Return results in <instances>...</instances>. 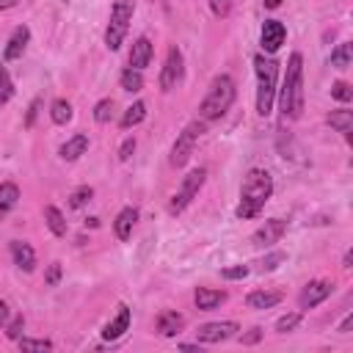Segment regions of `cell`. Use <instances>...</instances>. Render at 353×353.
Returning <instances> with one entry per match:
<instances>
[{"label":"cell","mask_w":353,"mask_h":353,"mask_svg":"<svg viewBox=\"0 0 353 353\" xmlns=\"http://www.w3.org/2000/svg\"><path fill=\"white\" fill-rule=\"evenodd\" d=\"M276 102H279L281 121L301 119L303 113V55L301 52H290L281 85L276 88Z\"/></svg>","instance_id":"cell-1"},{"label":"cell","mask_w":353,"mask_h":353,"mask_svg":"<svg viewBox=\"0 0 353 353\" xmlns=\"http://www.w3.org/2000/svg\"><path fill=\"white\" fill-rule=\"evenodd\" d=\"M270 196H273V176H270V171H265L259 165L248 168L245 176H243V185H240V204H237L234 215L240 221L256 218Z\"/></svg>","instance_id":"cell-2"},{"label":"cell","mask_w":353,"mask_h":353,"mask_svg":"<svg viewBox=\"0 0 353 353\" xmlns=\"http://www.w3.org/2000/svg\"><path fill=\"white\" fill-rule=\"evenodd\" d=\"M234 97H237V85H234L232 74H226V72L223 74H215L212 83H210V88H207V94H204V99L199 102V121L210 124V121L223 119L226 110L232 108Z\"/></svg>","instance_id":"cell-3"},{"label":"cell","mask_w":353,"mask_h":353,"mask_svg":"<svg viewBox=\"0 0 353 353\" xmlns=\"http://www.w3.org/2000/svg\"><path fill=\"white\" fill-rule=\"evenodd\" d=\"M254 74H256V113L265 119L276 102V83H279V61L273 55L256 52L254 55Z\"/></svg>","instance_id":"cell-4"},{"label":"cell","mask_w":353,"mask_h":353,"mask_svg":"<svg viewBox=\"0 0 353 353\" xmlns=\"http://www.w3.org/2000/svg\"><path fill=\"white\" fill-rule=\"evenodd\" d=\"M132 14H135V3L132 0H116L113 8H110V19H108V28H105V47L108 50H119L124 44V36L130 30V22H132Z\"/></svg>","instance_id":"cell-5"},{"label":"cell","mask_w":353,"mask_h":353,"mask_svg":"<svg viewBox=\"0 0 353 353\" xmlns=\"http://www.w3.org/2000/svg\"><path fill=\"white\" fill-rule=\"evenodd\" d=\"M204 182H207V168L199 165V168L188 171V174L182 176L176 193H174L171 201H168V212H171V215H182V212L193 204V199L199 196V190L204 188Z\"/></svg>","instance_id":"cell-6"},{"label":"cell","mask_w":353,"mask_h":353,"mask_svg":"<svg viewBox=\"0 0 353 353\" xmlns=\"http://www.w3.org/2000/svg\"><path fill=\"white\" fill-rule=\"evenodd\" d=\"M204 127H207L204 121L193 119V121L185 124V130L176 135V141H174V146H171V154H168V163H171L174 168H182V165L190 160V154H193L199 138L204 135Z\"/></svg>","instance_id":"cell-7"},{"label":"cell","mask_w":353,"mask_h":353,"mask_svg":"<svg viewBox=\"0 0 353 353\" xmlns=\"http://www.w3.org/2000/svg\"><path fill=\"white\" fill-rule=\"evenodd\" d=\"M182 80H185V55H182L179 47H168L165 61H163V69H160V91L168 94Z\"/></svg>","instance_id":"cell-8"},{"label":"cell","mask_w":353,"mask_h":353,"mask_svg":"<svg viewBox=\"0 0 353 353\" xmlns=\"http://www.w3.org/2000/svg\"><path fill=\"white\" fill-rule=\"evenodd\" d=\"M240 323L234 320H218V323H204L196 331V342L199 345H215V342H226L232 336H237Z\"/></svg>","instance_id":"cell-9"},{"label":"cell","mask_w":353,"mask_h":353,"mask_svg":"<svg viewBox=\"0 0 353 353\" xmlns=\"http://www.w3.org/2000/svg\"><path fill=\"white\" fill-rule=\"evenodd\" d=\"M331 292H334V281H331V279H312V281L301 290V295H298V306H301V312L320 306Z\"/></svg>","instance_id":"cell-10"},{"label":"cell","mask_w":353,"mask_h":353,"mask_svg":"<svg viewBox=\"0 0 353 353\" xmlns=\"http://www.w3.org/2000/svg\"><path fill=\"white\" fill-rule=\"evenodd\" d=\"M284 41H287V28H284V22H279V19H265V22H262V30H259L262 52H265V55H276Z\"/></svg>","instance_id":"cell-11"},{"label":"cell","mask_w":353,"mask_h":353,"mask_svg":"<svg viewBox=\"0 0 353 353\" xmlns=\"http://www.w3.org/2000/svg\"><path fill=\"white\" fill-rule=\"evenodd\" d=\"M284 232H287V221H281V218H268L262 226H256V232L251 234V243H254L256 248H270L273 243H279V240L284 237Z\"/></svg>","instance_id":"cell-12"},{"label":"cell","mask_w":353,"mask_h":353,"mask_svg":"<svg viewBox=\"0 0 353 353\" xmlns=\"http://www.w3.org/2000/svg\"><path fill=\"white\" fill-rule=\"evenodd\" d=\"M130 323H132V312H130V306H127V303H119L116 317H113L110 323H105V328H102V339H105V342H116V339H121V336L130 331Z\"/></svg>","instance_id":"cell-13"},{"label":"cell","mask_w":353,"mask_h":353,"mask_svg":"<svg viewBox=\"0 0 353 353\" xmlns=\"http://www.w3.org/2000/svg\"><path fill=\"white\" fill-rule=\"evenodd\" d=\"M28 41H30V28H28V25H17V28L11 30V36H8L6 47H3V63L22 58V52H25Z\"/></svg>","instance_id":"cell-14"},{"label":"cell","mask_w":353,"mask_h":353,"mask_svg":"<svg viewBox=\"0 0 353 353\" xmlns=\"http://www.w3.org/2000/svg\"><path fill=\"white\" fill-rule=\"evenodd\" d=\"M152 55H154V47H152V41H149V36H138V39L132 41V47H130L127 61H130L132 69H141V72H143V69L152 63Z\"/></svg>","instance_id":"cell-15"},{"label":"cell","mask_w":353,"mask_h":353,"mask_svg":"<svg viewBox=\"0 0 353 353\" xmlns=\"http://www.w3.org/2000/svg\"><path fill=\"white\" fill-rule=\"evenodd\" d=\"M8 251H11V259H14V265H17L19 270L30 273V270L36 268V251H33L30 243H25V240H11V243H8Z\"/></svg>","instance_id":"cell-16"},{"label":"cell","mask_w":353,"mask_h":353,"mask_svg":"<svg viewBox=\"0 0 353 353\" xmlns=\"http://www.w3.org/2000/svg\"><path fill=\"white\" fill-rule=\"evenodd\" d=\"M325 124H328L331 130H336L347 143L353 141V138H350V132H353V110H347V108H336V110H331V113L325 116Z\"/></svg>","instance_id":"cell-17"},{"label":"cell","mask_w":353,"mask_h":353,"mask_svg":"<svg viewBox=\"0 0 353 353\" xmlns=\"http://www.w3.org/2000/svg\"><path fill=\"white\" fill-rule=\"evenodd\" d=\"M223 301H226V292H223V290L196 287V292H193V303H196L199 312H212V309H218Z\"/></svg>","instance_id":"cell-18"},{"label":"cell","mask_w":353,"mask_h":353,"mask_svg":"<svg viewBox=\"0 0 353 353\" xmlns=\"http://www.w3.org/2000/svg\"><path fill=\"white\" fill-rule=\"evenodd\" d=\"M135 223H138V207H124V210L116 215V221H113L116 237H119V240H130Z\"/></svg>","instance_id":"cell-19"},{"label":"cell","mask_w":353,"mask_h":353,"mask_svg":"<svg viewBox=\"0 0 353 353\" xmlns=\"http://www.w3.org/2000/svg\"><path fill=\"white\" fill-rule=\"evenodd\" d=\"M185 328V317L179 314V312H174V309H165V312H160L157 314V331H160V336H176L179 331Z\"/></svg>","instance_id":"cell-20"},{"label":"cell","mask_w":353,"mask_h":353,"mask_svg":"<svg viewBox=\"0 0 353 353\" xmlns=\"http://www.w3.org/2000/svg\"><path fill=\"white\" fill-rule=\"evenodd\" d=\"M276 303H281V292H276V290H251L248 295H245V306L248 309H273Z\"/></svg>","instance_id":"cell-21"},{"label":"cell","mask_w":353,"mask_h":353,"mask_svg":"<svg viewBox=\"0 0 353 353\" xmlns=\"http://www.w3.org/2000/svg\"><path fill=\"white\" fill-rule=\"evenodd\" d=\"M85 149H88V135L77 132V135H72L66 143H61L58 154H61V160H66V163H74L80 154H85Z\"/></svg>","instance_id":"cell-22"},{"label":"cell","mask_w":353,"mask_h":353,"mask_svg":"<svg viewBox=\"0 0 353 353\" xmlns=\"http://www.w3.org/2000/svg\"><path fill=\"white\" fill-rule=\"evenodd\" d=\"M44 223H47V229H50L55 237H66V232H69L66 215H63L55 204H47V207H44Z\"/></svg>","instance_id":"cell-23"},{"label":"cell","mask_w":353,"mask_h":353,"mask_svg":"<svg viewBox=\"0 0 353 353\" xmlns=\"http://www.w3.org/2000/svg\"><path fill=\"white\" fill-rule=\"evenodd\" d=\"M72 116H74V110H72V102L69 99H63V97H58V99H52L50 102V119H52V124H69L72 121Z\"/></svg>","instance_id":"cell-24"},{"label":"cell","mask_w":353,"mask_h":353,"mask_svg":"<svg viewBox=\"0 0 353 353\" xmlns=\"http://www.w3.org/2000/svg\"><path fill=\"white\" fill-rule=\"evenodd\" d=\"M19 201V188L14 182H0V218H6Z\"/></svg>","instance_id":"cell-25"},{"label":"cell","mask_w":353,"mask_h":353,"mask_svg":"<svg viewBox=\"0 0 353 353\" xmlns=\"http://www.w3.org/2000/svg\"><path fill=\"white\" fill-rule=\"evenodd\" d=\"M146 119V102L143 99H135L127 110H124V116H121V121H119V127L121 130H130V127H135V124H141Z\"/></svg>","instance_id":"cell-26"},{"label":"cell","mask_w":353,"mask_h":353,"mask_svg":"<svg viewBox=\"0 0 353 353\" xmlns=\"http://www.w3.org/2000/svg\"><path fill=\"white\" fill-rule=\"evenodd\" d=\"M350 61H353V47H350V41H342V44H336L334 50H331V66L334 69H339V72H345L347 66H350Z\"/></svg>","instance_id":"cell-27"},{"label":"cell","mask_w":353,"mask_h":353,"mask_svg":"<svg viewBox=\"0 0 353 353\" xmlns=\"http://www.w3.org/2000/svg\"><path fill=\"white\" fill-rule=\"evenodd\" d=\"M119 85H121L124 91H130V94H138V91L143 88V74H141V69L127 66V69L121 72V77H119Z\"/></svg>","instance_id":"cell-28"},{"label":"cell","mask_w":353,"mask_h":353,"mask_svg":"<svg viewBox=\"0 0 353 353\" xmlns=\"http://www.w3.org/2000/svg\"><path fill=\"white\" fill-rule=\"evenodd\" d=\"M11 97H14V80L6 69V63H0V108H6L11 102Z\"/></svg>","instance_id":"cell-29"},{"label":"cell","mask_w":353,"mask_h":353,"mask_svg":"<svg viewBox=\"0 0 353 353\" xmlns=\"http://www.w3.org/2000/svg\"><path fill=\"white\" fill-rule=\"evenodd\" d=\"M91 196H94V188L91 185H80V188H74L69 193V207L72 210H80V207H85L91 201Z\"/></svg>","instance_id":"cell-30"},{"label":"cell","mask_w":353,"mask_h":353,"mask_svg":"<svg viewBox=\"0 0 353 353\" xmlns=\"http://www.w3.org/2000/svg\"><path fill=\"white\" fill-rule=\"evenodd\" d=\"M301 320H303V312H290V314H281V317L276 320V331H279V334H287V331H295Z\"/></svg>","instance_id":"cell-31"},{"label":"cell","mask_w":353,"mask_h":353,"mask_svg":"<svg viewBox=\"0 0 353 353\" xmlns=\"http://www.w3.org/2000/svg\"><path fill=\"white\" fill-rule=\"evenodd\" d=\"M110 116H113V99H110V97H105V99H99V102L94 105V121L108 124V121H110Z\"/></svg>","instance_id":"cell-32"},{"label":"cell","mask_w":353,"mask_h":353,"mask_svg":"<svg viewBox=\"0 0 353 353\" xmlns=\"http://www.w3.org/2000/svg\"><path fill=\"white\" fill-rule=\"evenodd\" d=\"M17 345H19V350H25V353H33V350H52V342H50V339H30V336H19V339H17Z\"/></svg>","instance_id":"cell-33"},{"label":"cell","mask_w":353,"mask_h":353,"mask_svg":"<svg viewBox=\"0 0 353 353\" xmlns=\"http://www.w3.org/2000/svg\"><path fill=\"white\" fill-rule=\"evenodd\" d=\"M331 97H334L336 102L347 105V102L353 99V88H350V83H345V80H336V83L331 85Z\"/></svg>","instance_id":"cell-34"},{"label":"cell","mask_w":353,"mask_h":353,"mask_svg":"<svg viewBox=\"0 0 353 353\" xmlns=\"http://www.w3.org/2000/svg\"><path fill=\"white\" fill-rule=\"evenodd\" d=\"M22 328H25V317H22V314H11V320L6 323V328H3V331H6V336H8V339H14V342H17V339L22 336Z\"/></svg>","instance_id":"cell-35"},{"label":"cell","mask_w":353,"mask_h":353,"mask_svg":"<svg viewBox=\"0 0 353 353\" xmlns=\"http://www.w3.org/2000/svg\"><path fill=\"white\" fill-rule=\"evenodd\" d=\"M284 259H287V254H284V251H270V254H265V256H262L259 270H268V273H270V270H276Z\"/></svg>","instance_id":"cell-36"},{"label":"cell","mask_w":353,"mask_h":353,"mask_svg":"<svg viewBox=\"0 0 353 353\" xmlns=\"http://www.w3.org/2000/svg\"><path fill=\"white\" fill-rule=\"evenodd\" d=\"M207 6L212 11V17H218V19H226L232 11V0H207Z\"/></svg>","instance_id":"cell-37"},{"label":"cell","mask_w":353,"mask_h":353,"mask_svg":"<svg viewBox=\"0 0 353 353\" xmlns=\"http://www.w3.org/2000/svg\"><path fill=\"white\" fill-rule=\"evenodd\" d=\"M245 276H248V268L245 265H232V268H223L221 270V279H226V281H240Z\"/></svg>","instance_id":"cell-38"},{"label":"cell","mask_w":353,"mask_h":353,"mask_svg":"<svg viewBox=\"0 0 353 353\" xmlns=\"http://www.w3.org/2000/svg\"><path fill=\"white\" fill-rule=\"evenodd\" d=\"M135 146H138V143H135V138H132V135H127V138L121 141V146H119V160H121V163H127V160L132 157Z\"/></svg>","instance_id":"cell-39"},{"label":"cell","mask_w":353,"mask_h":353,"mask_svg":"<svg viewBox=\"0 0 353 353\" xmlns=\"http://www.w3.org/2000/svg\"><path fill=\"white\" fill-rule=\"evenodd\" d=\"M61 281V262H52L50 268H47V273H44V284L47 287H55Z\"/></svg>","instance_id":"cell-40"},{"label":"cell","mask_w":353,"mask_h":353,"mask_svg":"<svg viewBox=\"0 0 353 353\" xmlns=\"http://www.w3.org/2000/svg\"><path fill=\"white\" fill-rule=\"evenodd\" d=\"M39 108H41V99L36 97L30 105H28V113H25V127H33V121H36V113H39Z\"/></svg>","instance_id":"cell-41"},{"label":"cell","mask_w":353,"mask_h":353,"mask_svg":"<svg viewBox=\"0 0 353 353\" xmlns=\"http://www.w3.org/2000/svg\"><path fill=\"white\" fill-rule=\"evenodd\" d=\"M259 339H262V328H251L248 334H243V336H240V342H243V345H256Z\"/></svg>","instance_id":"cell-42"},{"label":"cell","mask_w":353,"mask_h":353,"mask_svg":"<svg viewBox=\"0 0 353 353\" xmlns=\"http://www.w3.org/2000/svg\"><path fill=\"white\" fill-rule=\"evenodd\" d=\"M8 320H11V306H8V301H0V328H6Z\"/></svg>","instance_id":"cell-43"},{"label":"cell","mask_w":353,"mask_h":353,"mask_svg":"<svg viewBox=\"0 0 353 353\" xmlns=\"http://www.w3.org/2000/svg\"><path fill=\"white\" fill-rule=\"evenodd\" d=\"M350 323H353V314L347 312V314H345V320L339 323V328H336V331H339V334H347V331H350Z\"/></svg>","instance_id":"cell-44"},{"label":"cell","mask_w":353,"mask_h":353,"mask_svg":"<svg viewBox=\"0 0 353 353\" xmlns=\"http://www.w3.org/2000/svg\"><path fill=\"white\" fill-rule=\"evenodd\" d=\"M342 268H345V270H350V268H353V251H350V248H347V251H345V256H342Z\"/></svg>","instance_id":"cell-45"},{"label":"cell","mask_w":353,"mask_h":353,"mask_svg":"<svg viewBox=\"0 0 353 353\" xmlns=\"http://www.w3.org/2000/svg\"><path fill=\"white\" fill-rule=\"evenodd\" d=\"M19 0H0V11H8V8H14Z\"/></svg>","instance_id":"cell-46"},{"label":"cell","mask_w":353,"mask_h":353,"mask_svg":"<svg viewBox=\"0 0 353 353\" xmlns=\"http://www.w3.org/2000/svg\"><path fill=\"white\" fill-rule=\"evenodd\" d=\"M265 3V8H279L281 6V0H262Z\"/></svg>","instance_id":"cell-47"}]
</instances>
